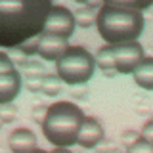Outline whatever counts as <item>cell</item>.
I'll return each mask as SVG.
<instances>
[{
    "label": "cell",
    "mask_w": 153,
    "mask_h": 153,
    "mask_svg": "<svg viewBox=\"0 0 153 153\" xmlns=\"http://www.w3.org/2000/svg\"><path fill=\"white\" fill-rule=\"evenodd\" d=\"M52 0H0V46H19L42 33Z\"/></svg>",
    "instance_id": "cell-1"
},
{
    "label": "cell",
    "mask_w": 153,
    "mask_h": 153,
    "mask_svg": "<svg viewBox=\"0 0 153 153\" xmlns=\"http://www.w3.org/2000/svg\"><path fill=\"white\" fill-rule=\"evenodd\" d=\"M82 119H84V113L76 103L56 102V103L48 105L46 117L40 124L42 134L56 147L75 146Z\"/></svg>",
    "instance_id": "cell-2"
},
{
    "label": "cell",
    "mask_w": 153,
    "mask_h": 153,
    "mask_svg": "<svg viewBox=\"0 0 153 153\" xmlns=\"http://www.w3.org/2000/svg\"><path fill=\"white\" fill-rule=\"evenodd\" d=\"M143 16L138 10H124L115 6L100 8L96 16V25L102 38L107 44H123V42L138 40L143 31Z\"/></svg>",
    "instance_id": "cell-3"
},
{
    "label": "cell",
    "mask_w": 153,
    "mask_h": 153,
    "mask_svg": "<svg viewBox=\"0 0 153 153\" xmlns=\"http://www.w3.org/2000/svg\"><path fill=\"white\" fill-rule=\"evenodd\" d=\"M57 76L63 82L76 86L84 84L94 76L96 71V59L86 48L82 46H69L67 50L56 59Z\"/></svg>",
    "instance_id": "cell-4"
},
{
    "label": "cell",
    "mask_w": 153,
    "mask_h": 153,
    "mask_svg": "<svg viewBox=\"0 0 153 153\" xmlns=\"http://www.w3.org/2000/svg\"><path fill=\"white\" fill-rule=\"evenodd\" d=\"M113 57H115V71L123 75H130L140 61L143 59V46L138 40L113 44Z\"/></svg>",
    "instance_id": "cell-5"
},
{
    "label": "cell",
    "mask_w": 153,
    "mask_h": 153,
    "mask_svg": "<svg viewBox=\"0 0 153 153\" xmlns=\"http://www.w3.org/2000/svg\"><path fill=\"white\" fill-rule=\"evenodd\" d=\"M75 17L65 6H52L46 16L42 33H50V35H59L63 38H69L75 31Z\"/></svg>",
    "instance_id": "cell-6"
},
{
    "label": "cell",
    "mask_w": 153,
    "mask_h": 153,
    "mask_svg": "<svg viewBox=\"0 0 153 153\" xmlns=\"http://www.w3.org/2000/svg\"><path fill=\"white\" fill-rule=\"evenodd\" d=\"M67 48H69L67 38L59 36V35H50V33H40L38 35L36 54H40V57L46 61H56Z\"/></svg>",
    "instance_id": "cell-7"
},
{
    "label": "cell",
    "mask_w": 153,
    "mask_h": 153,
    "mask_svg": "<svg viewBox=\"0 0 153 153\" xmlns=\"http://www.w3.org/2000/svg\"><path fill=\"white\" fill-rule=\"evenodd\" d=\"M102 140H103V128L100 124V121L94 117H84L82 124H80V130H79V136H76V143L86 147V149H92Z\"/></svg>",
    "instance_id": "cell-8"
},
{
    "label": "cell",
    "mask_w": 153,
    "mask_h": 153,
    "mask_svg": "<svg viewBox=\"0 0 153 153\" xmlns=\"http://www.w3.org/2000/svg\"><path fill=\"white\" fill-rule=\"evenodd\" d=\"M21 90V75L17 69L0 73V103L13 102Z\"/></svg>",
    "instance_id": "cell-9"
},
{
    "label": "cell",
    "mask_w": 153,
    "mask_h": 153,
    "mask_svg": "<svg viewBox=\"0 0 153 153\" xmlns=\"http://www.w3.org/2000/svg\"><path fill=\"white\" fill-rule=\"evenodd\" d=\"M8 143H10V149L16 153L33 151V149H36V136L29 128H17V130H13L10 134Z\"/></svg>",
    "instance_id": "cell-10"
},
{
    "label": "cell",
    "mask_w": 153,
    "mask_h": 153,
    "mask_svg": "<svg viewBox=\"0 0 153 153\" xmlns=\"http://www.w3.org/2000/svg\"><path fill=\"white\" fill-rule=\"evenodd\" d=\"M132 73L138 86H142L143 90H151L153 88V57H143L140 65Z\"/></svg>",
    "instance_id": "cell-11"
},
{
    "label": "cell",
    "mask_w": 153,
    "mask_h": 153,
    "mask_svg": "<svg viewBox=\"0 0 153 153\" xmlns=\"http://www.w3.org/2000/svg\"><path fill=\"white\" fill-rule=\"evenodd\" d=\"M96 65L100 67L102 71L107 69H115V57H113V44L111 46H103L100 48V52L96 54Z\"/></svg>",
    "instance_id": "cell-12"
},
{
    "label": "cell",
    "mask_w": 153,
    "mask_h": 153,
    "mask_svg": "<svg viewBox=\"0 0 153 153\" xmlns=\"http://www.w3.org/2000/svg\"><path fill=\"white\" fill-rule=\"evenodd\" d=\"M61 82H63V80H61L59 76H56V75H44V76H42L40 92L46 94V96H50V98H54V96H57L61 92Z\"/></svg>",
    "instance_id": "cell-13"
},
{
    "label": "cell",
    "mask_w": 153,
    "mask_h": 153,
    "mask_svg": "<svg viewBox=\"0 0 153 153\" xmlns=\"http://www.w3.org/2000/svg\"><path fill=\"white\" fill-rule=\"evenodd\" d=\"M73 17H75V23H76L79 27H82V29H88V27H92V23H96L94 10L88 8V6L76 10V13H75Z\"/></svg>",
    "instance_id": "cell-14"
},
{
    "label": "cell",
    "mask_w": 153,
    "mask_h": 153,
    "mask_svg": "<svg viewBox=\"0 0 153 153\" xmlns=\"http://www.w3.org/2000/svg\"><path fill=\"white\" fill-rule=\"evenodd\" d=\"M17 115V109L12 102L6 103H0V117H2V123H12Z\"/></svg>",
    "instance_id": "cell-15"
},
{
    "label": "cell",
    "mask_w": 153,
    "mask_h": 153,
    "mask_svg": "<svg viewBox=\"0 0 153 153\" xmlns=\"http://www.w3.org/2000/svg\"><path fill=\"white\" fill-rule=\"evenodd\" d=\"M105 6H115V8H124V10H138L142 12L140 4L136 0H103Z\"/></svg>",
    "instance_id": "cell-16"
},
{
    "label": "cell",
    "mask_w": 153,
    "mask_h": 153,
    "mask_svg": "<svg viewBox=\"0 0 153 153\" xmlns=\"http://www.w3.org/2000/svg\"><path fill=\"white\" fill-rule=\"evenodd\" d=\"M23 69H25V75L27 76H33V75L44 76L46 75V67L42 65L40 61H27V63L23 65Z\"/></svg>",
    "instance_id": "cell-17"
},
{
    "label": "cell",
    "mask_w": 153,
    "mask_h": 153,
    "mask_svg": "<svg viewBox=\"0 0 153 153\" xmlns=\"http://www.w3.org/2000/svg\"><path fill=\"white\" fill-rule=\"evenodd\" d=\"M8 56H10V59L13 61V65H17V67H23L29 61V56H25L21 50H19L17 46H13V48H10V52H8Z\"/></svg>",
    "instance_id": "cell-18"
},
{
    "label": "cell",
    "mask_w": 153,
    "mask_h": 153,
    "mask_svg": "<svg viewBox=\"0 0 153 153\" xmlns=\"http://www.w3.org/2000/svg\"><path fill=\"white\" fill-rule=\"evenodd\" d=\"M17 48H19V50H21L25 56H33V54H36V48H38V36L27 38V40H25V42H21V44H19Z\"/></svg>",
    "instance_id": "cell-19"
},
{
    "label": "cell",
    "mask_w": 153,
    "mask_h": 153,
    "mask_svg": "<svg viewBox=\"0 0 153 153\" xmlns=\"http://www.w3.org/2000/svg\"><path fill=\"white\" fill-rule=\"evenodd\" d=\"M151 147H153L151 142H146L143 138H138V140L128 147V151H130V153H149Z\"/></svg>",
    "instance_id": "cell-20"
},
{
    "label": "cell",
    "mask_w": 153,
    "mask_h": 153,
    "mask_svg": "<svg viewBox=\"0 0 153 153\" xmlns=\"http://www.w3.org/2000/svg\"><path fill=\"white\" fill-rule=\"evenodd\" d=\"M40 88H42V76H38V75L27 76V90L29 92L36 94V92H40Z\"/></svg>",
    "instance_id": "cell-21"
},
{
    "label": "cell",
    "mask_w": 153,
    "mask_h": 153,
    "mask_svg": "<svg viewBox=\"0 0 153 153\" xmlns=\"http://www.w3.org/2000/svg\"><path fill=\"white\" fill-rule=\"evenodd\" d=\"M13 69H16V65L10 59V56L0 52V73H8V71H13Z\"/></svg>",
    "instance_id": "cell-22"
},
{
    "label": "cell",
    "mask_w": 153,
    "mask_h": 153,
    "mask_svg": "<svg viewBox=\"0 0 153 153\" xmlns=\"http://www.w3.org/2000/svg\"><path fill=\"white\" fill-rule=\"evenodd\" d=\"M46 111H48V107L46 105H42V103H38L35 109H33V121L38 123V124H42V121H44V117H46Z\"/></svg>",
    "instance_id": "cell-23"
},
{
    "label": "cell",
    "mask_w": 153,
    "mask_h": 153,
    "mask_svg": "<svg viewBox=\"0 0 153 153\" xmlns=\"http://www.w3.org/2000/svg\"><path fill=\"white\" fill-rule=\"evenodd\" d=\"M138 138H140V134H138L136 130H126V132L123 134V146L128 149V147H130L132 143L138 140Z\"/></svg>",
    "instance_id": "cell-24"
},
{
    "label": "cell",
    "mask_w": 153,
    "mask_h": 153,
    "mask_svg": "<svg viewBox=\"0 0 153 153\" xmlns=\"http://www.w3.org/2000/svg\"><path fill=\"white\" fill-rule=\"evenodd\" d=\"M140 138H143L146 142H151L153 140V123L151 121H147L146 123V126H143V130L140 134Z\"/></svg>",
    "instance_id": "cell-25"
},
{
    "label": "cell",
    "mask_w": 153,
    "mask_h": 153,
    "mask_svg": "<svg viewBox=\"0 0 153 153\" xmlns=\"http://www.w3.org/2000/svg\"><path fill=\"white\" fill-rule=\"evenodd\" d=\"M86 92H88V90L82 86V88H75L71 94H73V98H76V100H86Z\"/></svg>",
    "instance_id": "cell-26"
},
{
    "label": "cell",
    "mask_w": 153,
    "mask_h": 153,
    "mask_svg": "<svg viewBox=\"0 0 153 153\" xmlns=\"http://www.w3.org/2000/svg\"><path fill=\"white\" fill-rule=\"evenodd\" d=\"M84 4H86L88 8H92V10H98V8L103 6V0H86Z\"/></svg>",
    "instance_id": "cell-27"
},
{
    "label": "cell",
    "mask_w": 153,
    "mask_h": 153,
    "mask_svg": "<svg viewBox=\"0 0 153 153\" xmlns=\"http://www.w3.org/2000/svg\"><path fill=\"white\" fill-rule=\"evenodd\" d=\"M136 2L140 4V8H142V10H147V8L151 6V0H136Z\"/></svg>",
    "instance_id": "cell-28"
},
{
    "label": "cell",
    "mask_w": 153,
    "mask_h": 153,
    "mask_svg": "<svg viewBox=\"0 0 153 153\" xmlns=\"http://www.w3.org/2000/svg\"><path fill=\"white\" fill-rule=\"evenodd\" d=\"M103 73H105V76H115L117 71H115V69H107V71H103Z\"/></svg>",
    "instance_id": "cell-29"
},
{
    "label": "cell",
    "mask_w": 153,
    "mask_h": 153,
    "mask_svg": "<svg viewBox=\"0 0 153 153\" xmlns=\"http://www.w3.org/2000/svg\"><path fill=\"white\" fill-rule=\"evenodd\" d=\"M75 2H80V4H84V2H86V0H75Z\"/></svg>",
    "instance_id": "cell-30"
},
{
    "label": "cell",
    "mask_w": 153,
    "mask_h": 153,
    "mask_svg": "<svg viewBox=\"0 0 153 153\" xmlns=\"http://www.w3.org/2000/svg\"><path fill=\"white\" fill-rule=\"evenodd\" d=\"M2 124H4V123H2V117H0V126H2Z\"/></svg>",
    "instance_id": "cell-31"
}]
</instances>
